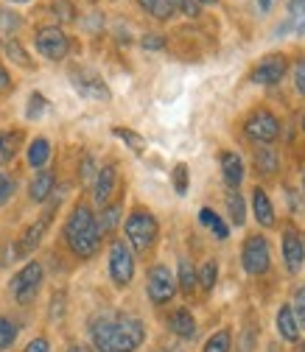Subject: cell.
<instances>
[{"mask_svg": "<svg viewBox=\"0 0 305 352\" xmlns=\"http://www.w3.org/2000/svg\"><path fill=\"white\" fill-rule=\"evenodd\" d=\"M90 336L98 352H135L143 344V324L135 316L104 314L90 324Z\"/></svg>", "mask_w": 305, "mask_h": 352, "instance_id": "6da1fadb", "label": "cell"}, {"mask_svg": "<svg viewBox=\"0 0 305 352\" xmlns=\"http://www.w3.org/2000/svg\"><path fill=\"white\" fill-rule=\"evenodd\" d=\"M65 238L67 246L78 254V257H90L98 252L101 243V230H98V218L93 215V210L87 204H78L70 218H67V227H65Z\"/></svg>", "mask_w": 305, "mask_h": 352, "instance_id": "7a4b0ae2", "label": "cell"}, {"mask_svg": "<svg viewBox=\"0 0 305 352\" xmlns=\"http://www.w3.org/2000/svg\"><path fill=\"white\" fill-rule=\"evenodd\" d=\"M126 238H129V243H132L138 252H146L154 243V238H157L154 215L146 212V210H135L132 215L126 218Z\"/></svg>", "mask_w": 305, "mask_h": 352, "instance_id": "3957f363", "label": "cell"}, {"mask_svg": "<svg viewBox=\"0 0 305 352\" xmlns=\"http://www.w3.org/2000/svg\"><path fill=\"white\" fill-rule=\"evenodd\" d=\"M241 260H244V269H246L252 277H257V274H266L269 263H272L266 238H260V235H252V238H246Z\"/></svg>", "mask_w": 305, "mask_h": 352, "instance_id": "277c9868", "label": "cell"}, {"mask_svg": "<svg viewBox=\"0 0 305 352\" xmlns=\"http://www.w3.org/2000/svg\"><path fill=\"white\" fill-rule=\"evenodd\" d=\"M109 274L118 285H129L135 274V257L123 241H115L109 249Z\"/></svg>", "mask_w": 305, "mask_h": 352, "instance_id": "5b68a950", "label": "cell"}, {"mask_svg": "<svg viewBox=\"0 0 305 352\" xmlns=\"http://www.w3.org/2000/svg\"><path fill=\"white\" fill-rule=\"evenodd\" d=\"M36 51L45 56V59H51V62H59V59L67 56V36L56 25L39 28L36 31Z\"/></svg>", "mask_w": 305, "mask_h": 352, "instance_id": "8992f818", "label": "cell"}, {"mask_svg": "<svg viewBox=\"0 0 305 352\" xmlns=\"http://www.w3.org/2000/svg\"><path fill=\"white\" fill-rule=\"evenodd\" d=\"M39 285H42V266L39 263H28V266L12 280V294H14L17 302L25 305V302H31L36 296Z\"/></svg>", "mask_w": 305, "mask_h": 352, "instance_id": "52a82bcc", "label": "cell"}, {"mask_svg": "<svg viewBox=\"0 0 305 352\" xmlns=\"http://www.w3.org/2000/svg\"><path fill=\"white\" fill-rule=\"evenodd\" d=\"M246 135H249L252 140H257V143H272V140L280 135V123H277V118H275L272 112L260 109V112H255V115L246 120Z\"/></svg>", "mask_w": 305, "mask_h": 352, "instance_id": "ba28073f", "label": "cell"}, {"mask_svg": "<svg viewBox=\"0 0 305 352\" xmlns=\"http://www.w3.org/2000/svg\"><path fill=\"white\" fill-rule=\"evenodd\" d=\"M173 294H177V283H173L171 272H168L165 266H154V269L149 272V296H151V302L162 305V302H168Z\"/></svg>", "mask_w": 305, "mask_h": 352, "instance_id": "9c48e42d", "label": "cell"}, {"mask_svg": "<svg viewBox=\"0 0 305 352\" xmlns=\"http://www.w3.org/2000/svg\"><path fill=\"white\" fill-rule=\"evenodd\" d=\"M283 260H286V269L291 274H297L302 269V260H305V246L297 230H286L283 235Z\"/></svg>", "mask_w": 305, "mask_h": 352, "instance_id": "30bf717a", "label": "cell"}, {"mask_svg": "<svg viewBox=\"0 0 305 352\" xmlns=\"http://www.w3.org/2000/svg\"><path fill=\"white\" fill-rule=\"evenodd\" d=\"M286 73V59L283 56H266L264 62L257 65V70L252 73V81L255 84H264V87H272L283 78Z\"/></svg>", "mask_w": 305, "mask_h": 352, "instance_id": "8fae6325", "label": "cell"}, {"mask_svg": "<svg viewBox=\"0 0 305 352\" xmlns=\"http://www.w3.org/2000/svg\"><path fill=\"white\" fill-rule=\"evenodd\" d=\"M48 224H51V212L39 215V221L31 224V227L23 232V238H20V243H17V254H31V252L39 246V241H42V235H45Z\"/></svg>", "mask_w": 305, "mask_h": 352, "instance_id": "7c38bea8", "label": "cell"}, {"mask_svg": "<svg viewBox=\"0 0 305 352\" xmlns=\"http://www.w3.org/2000/svg\"><path fill=\"white\" fill-rule=\"evenodd\" d=\"M115 179H118V170L115 165H104L98 173H96V201L98 204H107L112 190H115Z\"/></svg>", "mask_w": 305, "mask_h": 352, "instance_id": "4fadbf2b", "label": "cell"}, {"mask_svg": "<svg viewBox=\"0 0 305 352\" xmlns=\"http://www.w3.org/2000/svg\"><path fill=\"white\" fill-rule=\"evenodd\" d=\"M222 173H224V182L230 188H238L244 182V162L235 151H224L222 154Z\"/></svg>", "mask_w": 305, "mask_h": 352, "instance_id": "5bb4252c", "label": "cell"}, {"mask_svg": "<svg viewBox=\"0 0 305 352\" xmlns=\"http://www.w3.org/2000/svg\"><path fill=\"white\" fill-rule=\"evenodd\" d=\"M252 210H255V218L264 227H272L275 224V207H272V201H269V196L264 193V190H252Z\"/></svg>", "mask_w": 305, "mask_h": 352, "instance_id": "9a60e30c", "label": "cell"}, {"mask_svg": "<svg viewBox=\"0 0 305 352\" xmlns=\"http://www.w3.org/2000/svg\"><path fill=\"white\" fill-rule=\"evenodd\" d=\"M76 90L90 96V98H98V101H107L109 98V90L104 87V81L98 76H76Z\"/></svg>", "mask_w": 305, "mask_h": 352, "instance_id": "2e32d148", "label": "cell"}, {"mask_svg": "<svg viewBox=\"0 0 305 352\" xmlns=\"http://www.w3.org/2000/svg\"><path fill=\"white\" fill-rule=\"evenodd\" d=\"M277 330H280V336L286 341H297L299 338V324H297V316L291 311V305H286V307L277 311Z\"/></svg>", "mask_w": 305, "mask_h": 352, "instance_id": "e0dca14e", "label": "cell"}, {"mask_svg": "<svg viewBox=\"0 0 305 352\" xmlns=\"http://www.w3.org/2000/svg\"><path fill=\"white\" fill-rule=\"evenodd\" d=\"M54 182H56V176L51 170H39L34 176V182H31V199L34 201H45L54 193Z\"/></svg>", "mask_w": 305, "mask_h": 352, "instance_id": "ac0fdd59", "label": "cell"}, {"mask_svg": "<svg viewBox=\"0 0 305 352\" xmlns=\"http://www.w3.org/2000/svg\"><path fill=\"white\" fill-rule=\"evenodd\" d=\"M168 327H171L173 333H177L180 338H193V336H196V322H193V316H191L188 311H177V314H171Z\"/></svg>", "mask_w": 305, "mask_h": 352, "instance_id": "d6986e66", "label": "cell"}, {"mask_svg": "<svg viewBox=\"0 0 305 352\" xmlns=\"http://www.w3.org/2000/svg\"><path fill=\"white\" fill-rule=\"evenodd\" d=\"M48 157H51V143H48L45 138H36V140L28 146V165L42 168V165L48 162Z\"/></svg>", "mask_w": 305, "mask_h": 352, "instance_id": "ffe728a7", "label": "cell"}, {"mask_svg": "<svg viewBox=\"0 0 305 352\" xmlns=\"http://www.w3.org/2000/svg\"><path fill=\"white\" fill-rule=\"evenodd\" d=\"M199 218H202V224H204V227H207V230H210V232H213L215 238H219V241H227L230 230H227V224H224V221H222V218H219V215H215L213 210H207V207H204V210L199 212Z\"/></svg>", "mask_w": 305, "mask_h": 352, "instance_id": "44dd1931", "label": "cell"}, {"mask_svg": "<svg viewBox=\"0 0 305 352\" xmlns=\"http://www.w3.org/2000/svg\"><path fill=\"white\" fill-rule=\"evenodd\" d=\"M255 168L264 173V176H272L277 170V154L264 148V151H255Z\"/></svg>", "mask_w": 305, "mask_h": 352, "instance_id": "7402d4cb", "label": "cell"}, {"mask_svg": "<svg viewBox=\"0 0 305 352\" xmlns=\"http://www.w3.org/2000/svg\"><path fill=\"white\" fill-rule=\"evenodd\" d=\"M112 135H115V138H120L129 148L138 151V154H143V151H146V140H143L140 135H135V131H129V129H123V126H115V129H112Z\"/></svg>", "mask_w": 305, "mask_h": 352, "instance_id": "603a6c76", "label": "cell"}, {"mask_svg": "<svg viewBox=\"0 0 305 352\" xmlns=\"http://www.w3.org/2000/svg\"><path fill=\"white\" fill-rule=\"evenodd\" d=\"M140 6L157 20H171V14H173V6L168 0H140Z\"/></svg>", "mask_w": 305, "mask_h": 352, "instance_id": "cb8c5ba5", "label": "cell"}, {"mask_svg": "<svg viewBox=\"0 0 305 352\" xmlns=\"http://www.w3.org/2000/svg\"><path fill=\"white\" fill-rule=\"evenodd\" d=\"M3 51H6V56H9L12 62H17V65H23V67H31V59H28L25 48L20 45V42H17V39H6V45H3Z\"/></svg>", "mask_w": 305, "mask_h": 352, "instance_id": "d4e9b609", "label": "cell"}, {"mask_svg": "<svg viewBox=\"0 0 305 352\" xmlns=\"http://www.w3.org/2000/svg\"><path fill=\"white\" fill-rule=\"evenodd\" d=\"M204 352H230V333L219 330L215 336H210V341L204 344Z\"/></svg>", "mask_w": 305, "mask_h": 352, "instance_id": "484cf974", "label": "cell"}, {"mask_svg": "<svg viewBox=\"0 0 305 352\" xmlns=\"http://www.w3.org/2000/svg\"><path fill=\"white\" fill-rule=\"evenodd\" d=\"M215 277H219V266H215L213 260H207L204 266H202V272H199V285H202L204 291H210V288L215 285Z\"/></svg>", "mask_w": 305, "mask_h": 352, "instance_id": "4316f807", "label": "cell"}, {"mask_svg": "<svg viewBox=\"0 0 305 352\" xmlns=\"http://www.w3.org/2000/svg\"><path fill=\"white\" fill-rule=\"evenodd\" d=\"M17 151V135H0V165H6Z\"/></svg>", "mask_w": 305, "mask_h": 352, "instance_id": "83f0119b", "label": "cell"}, {"mask_svg": "<svg viewBox=\"0 0 305 352\" xmlns=\"http://www.w3.org/2000/svg\"><path fill=\"white\" fill-rule=\"evenodd\" d=\"M227 207H230V215H233L235 227H241V224H244V218H246V210H244V199H241L238 193H233V196H227Z\"/></svg>", "mask_w": 305, "mask_h": 352, "instance_id": "f1b7e54d", "label": "cell"}, {"mask_svg": "<svg viewBox=\"0 0 305 352\" xmlns=\"http://www.w3.org/2000/svg\"><path fill=\"white\" fill-rule=\"evenodd\" d=\"M45 107H48V101L42 98L39 93H34V96L28 98V109H25V118H28V120H39V118H42V112H45Z\"/></svg>", "mask_w": 305, "mask_h": 352, "instance_id": "f546056e", "label": "cell"}, {"mask_svg": "<svg viewBox=\"0 0 305 352\" xmlns=\"http://www.w3.org/2000/svg\"><path fill=\"white\" fill-rule=\"evenodd\" d=\"M180 285H182V291H193V285H196V274H193V266L188 260H180Z\"/></svg>", "mask_w": 305, "mask_h": 352, "instance_id": "4dcf8cb0", "label": "cell"}, {"mask_svg": "<svg viewBox=\"0 0 305 352\" xmlns=\"http://www.w3.org/2000/svg\"><path fill=\"white\" fill-rule=\"evenodd\" d=\"M118 218H120V207H118V204H115V207H107L104 215H101L98 230H101V232H112V230L118 227Z\"/></svg>", "mask_w": 305, "mask_h": 352, "instance_id": "1f68e13d", "label": "cell"}, {"mask_svg": "<svg viewBox=\"0 0 305 352\" xmlns=\"http://www.w3.org/2000/svg\"><path fill=\"white\" fill-rule=\"evenodd\" d=\"M173 188H177L180 196L188 193V165L185 162H180L177 168H173Z\"/></svg>", "mask_w": 305, "mask_h": 352, "instance_id": "d6a6232c", "label": "cell"}, {"mask_svg": "<svg viewBox=\"0 0 305 352\" xmlns=\"http://www.w3.org/2000/svg\"><path fill=\"white\" fill-rule=\"evenodd\" d=\"M173 12H182L185 17H199V3L196 0H168Z\"/></svg>", "mask_w": 305, "mask_h": 352, "instance_id": "836d02e7", "label": "cell"}, {"mask_svg": "<svg viewBox=\"0 0 305 352\" xmlns=\"http://www.w3.org/2000/svg\"><path fill=\"white\" fill-rule=\"evenodd\" d=\"M14 338H17V327L12 322H6V319H0V349H6Z\"/></svg>", "mask_w": 305, "mask_h": 352, "instance_id": "e575fe53", "label": "cell"}, {"mask_svg": "<svg viewBox=\"0 0 305 352\" xmlns=\"http://www.w3.org/2000/svg\"><path fill=\"white\" fill-rule=\"evenodd\" d=\"M12 196H14V179L9 173H0V207H3Z\"/></svg>", "mask_w": 305, "mask_h": 352, "instance_id": "d590c367", "label": "cell"}, {"mask_svg": "<svg viewBox=\"0 0 305 352\" xmlns=\"http://www.w3.org/2000/svg\"><path fill=\"white\" fill-rule=\"evenodd\" d=\"M294 316H297V322H302V327H305V285L302 288H297V294H294Z\"/></svg>", "mask_w": 305, "mask_h": 352, "instance_id": "8d00e7d4", "label": "cell"}, {"mask_svg": "<svg viewBox=\"0 0 305 352\" xmlns=\"http://www.w3.org/2000/svg\"><path fill=\"white\" fill-rule=\"evenodd\" d=\"M305 20V0H288V23Z\"/></svg>", "mask_w": 305, "mask_h": 352, "instance_id": "74e56055", "label": "cell"}, {"mask_svg": "<svg viewBox=\"0 0 305 352\" xmlns=\"http://www.w3.org/2000/svg\"><path fill=\"white\" fill-rule=\"evenodd\" d=\"M294 84H297V93L305 96V59L294 65Z\"/></svg>", "mask_w": 305, "mask_h": 352, "instance_id": "f35d334b", "label": "cell"}, {"mask_svg": "<svg viewBox=\"0 0 305 352\" xmlns=\"http://www.w3.org/2000/svg\"><path fill=\"white\" fill-rule=\"evenodd\" d=\"M93 176H96V165H93L90 157H84V162H81V182H84V185H90V182H93Z\"/></svg>", "mask_w": 305, "mask_h": 352, "instance_id": "ab89813d", "label": "cell"}, {"mask_svg": "<svg viewBox=\"0 0 305 352\" xmlns=\"http://www.w3.org/2000/svg\"><path fill=\"white\" fill-rule=\"evenodd\" d=\"M54 12H56V14H59V20H65V23H70V20H73V14H76V12H73V6H70V3H65V0L54 3Z\"/></svg>", "mask_w": 305, "mask_h": 352, "instance_id": "60d3db41", "label": "cell"}, {"mask_svg": "<svg viewBox=\"0 0 305 352\" xmlns=\"http://www.w3.org/2000/svg\"><path fill=\"white\" fill-rule=\"evenodd\" d=\"M17 25H20L17 14H12V12H3V14H0V31H14Z\"/></svg>", "mask_w": 305, "mask_h": 352, "instance_id": "b9f144b4", "label": "cell"}, {"mask_svg": "<svg viewBox=\"0 0 305 352\" xmlns=\"http://www.w3.org/2000/svg\"><path fill=\"white\" fill-rule=\"evenodd\" d=\"M162 45H165V39L157 36V34H146L143 36V48H149V51H160Z\"/></svg>", "mask_w": 305, "mask_h": 352, "instance_id": "7bdbcfd3", "label": "cell"}, {"mask_svg": "<svg viewBox=\"0 0 305 352\" xmlns=\"http://www.w3.org/2000/svg\"><path fill=\"white\" fill-rule=\"evenodd\" d=\"M25 352H51V346H48L45 338H34V341L25 346Z\"/></svg>", "mask_w": 305, "mask_h": 352, "instance_id": "ee69618b", "label": "cell"}, {"mask_svg": "<svg viewBox=\"0 0 305 352\" xmlns=\"http://www.w3.org/2000/svg\"><path fill=\"white\" fill-rule=\"evenodd\" d=\"M3 90H9V73L0 67V93H3Z\"/></svg>", "mask_w": 305, "mask_h": 352, "instance_id": "f6af8a7d", "label": "cell"}, {"mask_svg": "<svg viewBox=\"0 0 305 352\" xmlns=\"http://www.w3.org/2000/svg\"><path fill=\"white\" fill-rule=\"evenodd\" d=\"M272 3H275V0H257V6H260V12H269V9H272Z\"/></svg>", "mask_w": 305, "mask_h": 352, "instance_id": "bcb514c9", "label": "cell"}, {"mask_svg": "<svg viewBox=\"0 0 305 352\" xmlns=\"http://www.w3.org/2000/svg\"><path fill=\"white\" fill-rule=\"evenodd\" d=\"M59 314H62V296L54 299V316H59Z\"/></svg>", "mask_w": 305, "mask_h": 352, "instance_id": "7dc6e473", "label": "cell"}, {"mask_svg": "<svg viewBox=\"0 0 305 352\" xmlns=\"http://www.w3.org/2000/svg\"><path fill=\"white\" fill-rule=\"evenodd\" d=\"M67 352H90V349H87V346H78V344H76V346H70Z\"/></svg>", "mask_w": 305, "mask_h": 352, "instance_id": "c3c4849f", "label": "cell"}, {"mask_svg": "<svg viewBox=\"0 0 305 352\" xmlns=\"http://www.w3.org/2000/svg\"><path fill=\"white\" fill-rule=\"evenodd\" d=\"M297 34H305V20H299V23H297Z\"/></svg>", "mask_w": 305, "mask_h": 352, "instance_id": "681fc988", "label": "cell"}, {"mask_svg": "<svg viewBox=\"0 0 305 352\" xmlns=\"http://www.w3.org/2000/svg\"><path fill=\"white\" fill-rule=\"evenodd\" d=\"M196 3H204V6H210V3H215V0H196Z\"/></svg>", "mask_w": 305, "mask_h": 352, "instance_id": "f907efd6", "label": "cell"}, {"mask_svg": "<svg viewBox=\"0 0 305 352\" xmlns=\"http://www.w3.org/2000/svg\"><path fill=\"white\" fill-rule=\"evenodd\" d=\"M297 352H305V341H302V344H299V346H297Z\"/></svg>", "mask_w": 305, "mask_h": 352, "instance_id": "816d5d0a", "label": "cell"}, {"mask_svg": "<svg viewBox=\"0 0 305 352\" xmlns=\"http://www.w3.org/2000/svg\"><path fill=\"white\" fill-rule=\"evenodd\" d=\"M12 3H28V0H12Z\"/></svg>", "mask_w": 305, "mask_h": 352, "instance_id": "f5cc1de1", "label": "cell"}, {"mask_svg": "<svg viewBox=\"0 0 305 352\" xmlns=\"http://www.w3.org/2000/svg\"><path fill=\"white\" fill-rule=\"evenodd\" d=\"M162 352H180V349H162Z\"/></svg>", "mask_w": 305, "mask_h": 352, "instance_id": "db71d44e", "label": "cell"}, {"mask_svg": "<svg viewBox=\"0 0 305 352\" xmlns=\"http://www.w3.org/2000/svg\"><path fill=\"white\" fill-rule=\"evenodd\" d=\"M302 131H305V118H302Z\"/></svg>", "mask_w": 305, "mask_h": 352, "instance_id": "11a10c76", "label": "cell"}, {"mask_svg": "<svg viewBox=\"0 0 305 352\" xmlns=\"http://www.w3.org/2000/svg\"><path fill=\"white\" fill-rule=\"evenodd\" d=\"M302 188H305V182H302Z\"/></svg>", "mask_w": 305, "mask_h": 352, "instance_id": "9f6ffc18", "label": "cell"}]
</instances>
